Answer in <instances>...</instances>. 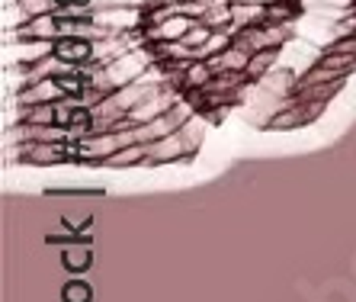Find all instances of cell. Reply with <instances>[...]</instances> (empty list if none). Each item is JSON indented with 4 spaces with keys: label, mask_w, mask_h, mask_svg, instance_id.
<instances>
[{
    "label": "cell",
    "mask_w": 356,
    "mask_h": 302,
    "mask_svg": "<svg viewBox=\"0 0 356 302\" xmlns=\"http://www.w3.org/2000/svg\"><path fill=\"white\" fill-rule=\"evenodd\" d=\"M141 158H145V148H141V145H129V148H119L116 154H109L106 164H109V168H125V164L141 161Z\"/></svg>",
    "instance_id": "cell-1"
},
{
    "label": "cell",
    "mask_w": 356,
    "mask_h": 302,
    "mask_svg": "<svg viewBox=\"0 0 356 302\" xmlns=\"http://www.w3.org/2000/svg\"><path fill=\"white\" fill-rule=\"evenodd\" d=\"M65 264H67V270L81 273V270L90 267V251L87 248H71V251H65Z\"/></svg>",
    "instance_id": "cell-2"
},
{
    "label": "cell",
    "mask_w": 356,
    "mask_h": 302,
    "mask_svg": "<svg viewBox=\"0 0 356 302\" xmlns=\"http://www.w3.org/2000/svg\"><path fill=\"white\" fill-rule=\"evenodd\" d=\"M65 302H90V286L74 280V283L65 286Z\"/></svg>",
    "instance_id": "cell-3"
},
{
    "label": "cell",
    "mask_w": 356,
    "mask_h": 302,
    "mask_svg": "<svg viewBox=\"0 0 356 302\" xmlns=\"http://www.w3.org/2000/svg\"><path fill=\"white\" fill-rule=\"evenodd\" d=\"M58 154H61V148H55V145H51V148H49V145H42V148L35 145V148H33V158L35 161H55Z\"/></svg>",
    "instance_id": "cell-4"
}]
</instances>
